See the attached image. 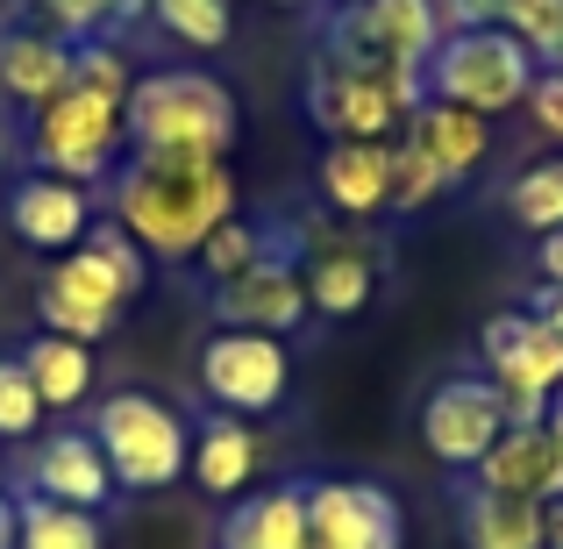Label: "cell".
<instances>
[{"label": "cell", "mask_w": 563, "mask_h": 549, "mask_svg": "<svg viewBox=\"0 0 563 549\" xmlns=\"http://www.w3.org/2000/svg\"><path fill=\"white\" fill-rule=\"evenodd\" d=\"M0 172H8V136H0Z\"/></svg>", "instance_id": "cell-42"}, {"label": "cell", "mask_w": 563, "mask_h": 549, "mask_svg": "<svg viewBox=\"0 0 563 549\" xmlns=\"http://www.w3.org/2000/svg\"><path fill=\"white\" fill-rule=\"evenodd\" d=\"M93 442L114 471V493H165V485L186 479V457H192V414H179L172 399L143 393V385H122L93 407Z\"/></svg>", "instance_id": "cell-4"}, {"label": "cell", "mask_w": 563, "mask_h": 549, "mask_svg": "<svg viewBox=\"0 0 563 549\" xmlns=\"http://www.w3.org/2000/svg\"><path fill=\"white\" fill-rule=\"evenodd\" d=\"M442 29H450L442 0H357V8L321 14L314 65L372 72V79H413V72H428Z\"/></svg>", "instance_id": "cell-3"}, {"label": "cell", "mask_w": 563, "mask_h": 549, "mask_svg": "<svg viewBox=\"0 0 563 549\" xmlns=\"http://www.w3.org/2000/svg\"><path fill=\"white\" fill-rule=\"evenodd\" d=\"M43 421H51V414H43L29 371L14 364V358H0V442H36Z\"/></svg>", "instance_id": "cell-31"}, {"label": "cell", "mask_w": 563, "mask_h": 549, "mask_svg": "<svg viewBox=\"0 0 563 549\" xmlns=\"http://www.w3.org/2000/svg\"><path fill=\"white\" fill-rule=\"evenodd\" d=\"M14 364L29 371L43 414H71V407H86V399H93V343H71V336L36 329L22 350H14Z\"/></svg>", "instance_id": "cell-23"}, {"label": "cell", "mask_w": 563, "mask_h": 549, "mask_svg": "<svg viewBox=\"0 0 563 549\" xmlns=\"http://www.w3.org/2000/svg\"><path fill=\"white\" fill-rule=\"evenodd\" d=\"M272 8H300V0H272Z\"/></svg>", "instance_id": "cell-44"}, {"label": "cell", "mask_w": 563, "mask_h": 549, "mask_svg": "<svg viewBox=\"0 0 563 549\" xmlns=\"http://www.w3.org/2000/svg\"><path fill=\"white\" fill-rule=\"evenodd\" d=\"M100 215H114L151 257H200V243L235 215V172L229 157H179V151H129L108 172V200Z\"/></svg>", "instance_id": "cell-1"}, {"label": "cell", "mask_w": 563, "mask_h": 549, "mask_svg": "<svg viewBox=\"0 0 563 549\" xmlns=\"http://www.w3.org/2000/svg\"><path fill=\"white\" fill-rule=\"evenodd\" d=\"M507 221L528 235H556L563 229V151L536 157L507 179Z\"/></svg>", "instance_id": "cell-28"}, {"label": "cell", "mask_w": 563, "mask_h": 549, "mask_svg": "<svg viewBox=\"0 0 563 549\" xmlns=\"http://www.w3.org/2000/svg\"><path fill=\"white\" fill-rule=\"evenodd\" d=\"M528 264H536V286L563 293V229H556V235H536V250H528Z\"/></svg>", "instance_id": "cell-36"}, {"label": "cell", "mask_w": 563, "mask_h": 549, "mask_svg": "<svg viewBox=\"0 0 563 549\" xmlns=\"http://www.w3.org/2000/svg\"><path fill=\"white\" fill-rule=\"evenodd\" d=\"M143 14H151V0H29V22H43L65 43H114Z\"/></svg>", "instance_id": "cell-25"}, {"label": "cell", "mask_w": 563, "mask_h": 549, "mask_svg": "<svg viewBox=\"0 0 563 549\" xmlns=\"http://www.w3.org/2000/svg\"><path fill=\"white\" fill-rule=\"evenodd\" d=\"M22 493L65 499V507H79V514L108 507L114 471H108V457H100L93 428H51V436H36V450H29V464H22Z\"/></svg>", "instance_id": "cell-15"}, {"label": "cell", "mask_w": 563, "mask_h": 549, "mask_svg": "<svg viewBox=\"0 0 563 549\" xmlns=\"http://www.w3.org/2000/svg\"><path fill=\"white\" fill-rule=\"evenodd\" d=\"M471 485L550 507V499H563V450L550 442V428H542V421H528V428H521V421H507V436H499L493 450L478 457Z\"/></svg>", "instance_id": "cell-18"}, {"label": "cell", "mask_w": 563, "mask_h": 549, "mask_svg": "<svg viewBox=\"0 0 563 549\" xmlns=\"http://www.w3.org/2000/svg\"><path fill=\"white\" fill-rule=\"evenodd\" d=\"M399 136H407L413 151L435 157V172H442L450 186H464L471 172L493 157V122H485V114L450 108V100H421V108L407 114V129H399Z\"/></svg>", "instance_id": "cell-22"}, {"label": "cell", "mask_w": 563, "mask_h": 549, "mask_svg": "<svg viewBox=\"0 0 563 549\" xmlns=\"http://www.w3.org/2000/svg\"><path fill=\"white\" fill-rule=\"evenodd\" d=\"M122 315H129L122 278H114L86 243L65 250V257H51V272L36 278V329H51V336L100 343V336L122 329Z\"/></svg>", "instance_id": "cell-11"}, {"label": "cell", "mask_w": 563, "mask_h": 549, "mask_svg": "<svg viewBox=\"0 0 563 549\" xmlns=\"http://www.w3.org/2000/svg\"><path fill=\"white\" fill-rule=\"evenodd\" d=\"M450 179L435 172V157L413 151L407 136H393V215H421V207H435Z\"/></svg>", "instance_id": "cell-30"}, {"label": "cell", "mask_w": 563, "mask_h": 549, "mask_svg": "<svg viewBox=\"0 0 563 549\" xmlns=\"http://www.w3.org/2000/svg\"><path fill=\"white\" fill-rule=\"evenodd\" d=\"M151 22L165 43L214 57L235 43V0H151Z\"/></svg>", "instance_id": "cell-27"}, {"label": "cell", "mask_w": 563, "mask_h": 549, "mask_svg": "<svg viewBox=\"0 0 563 549\" xmlns=\"http://www.w3.org/2000/svg\"><path fill=\"white\" fill-rule=\"evenodd\" d=\"M264 464V442L243 414H207L192 421V457H186V479L200 485L207 499H243L250 479Z\"/></svg>", "instance_id": "cell-19"}, {"label": "cell", "mask_w": 563, "mask_h": 549, "mask_svg": "<svg viewBox=\"0 0 563 549\" xmlns=\"http://www.w3.org/2000/svg\"><path fill=\"white\" fill-rule=\"evenodd\" d=\"M214 549H314V528H307V479L243 493L229 507V521L214 528Z\"/></svg>", "instance_id": "cell-20"}, {"label": "cell", "mask_w": 563, "mask_h": 549, "mask_svg": "<svg viewBox=\"0 0 563 549\" xmlns=\"http://www.w3.org/2000/svg\"><path fill=\"white\" fill-rule=\"evenodd\" d=\"M456 528H464V549H542V507L536 499L485 493V485L456 493Z\"/></svg>", "instance_id": "cell-24"}, {"label": "cell", "mask_w": 563, "mask_h": 549, "mask_svg": "<svg viewBox=\"0 0 563 549\" xmlns=\"http://www.w3.org/2000/svg\"><path fill=\"white\" fill-rule=\"evenodd\" d=\"M0 493H8V464H0Z\"/></svg>", "instance_id": "cell-43"}, {"label": "cell", "mask_w": 563, "mask_h": 549, "mask_svg": "<svg viewBox=\"0 0 563 549\" xmlns=\"http://www.w3.org/2000/svg\"><path fill=\"white\" fill-rule=\"evenodd\" d=\"M528 51H536L542 72H563V0H550V8H542V22L528 29Z\"/></svg>", "instance_id": "cell-35"}, {"label": "cell", "mask_w": 563, "mask_h": 549, "mask_svg": "<svg viewBox=\"0 0 563 549\" xmlns=\"http://www.w3.org/2000/svg\"><path fill=\"white\" fill-rule=\"evenodd\" d=\"M421 79H428V100H450V108H464V114L499 122V114L528 108L542 65L514 29H442V43H435Z\"/></svg>", "instance_id": "cell-5"}, {"label": "cell", "mask_w": 563, "mask_h": 549, "mask_svg": "<svg viewBox=\"0 0 563 549\" xmlns=\"http://www.w3.org/2000/svg\"><path fill=\"white\" fill-rule=\"evenodd\" d=\"M79 86H93V94H114V100H129V65H122V51L114 43H79Z\"/></svg>", "instance_id": "cell-33"}, {"label": "cell", "mask_w": 563, "mask_h": 549, "mask_svg": "<svg viewBox=\"0 0 563 549\" xmlns=\"http://www.w3.org/2000/svg\"><path fill=\"white\" fill-rule=\"evenodd\" d=\"M65 86H79V43L51 36L43 22H8L0 29V100L8 108H51Z\"/></svg>", "instance_id": "cell-16"}, {"label": "cell", "mask_w": 563, "mask_h": 549, "mask_svg": "<svg viewBox=\"0 0 563 549\" xmlns=\"http://www.w3.org/2000/svg\"><path fill=\"white\" fill-rule=\"evenodd\" d=\"M550 0H442V22L450 29H514L528 43V29L542 22Z\"/></svg>", "instance_id": "cell-32"}, {"label": "cell", "mask_w": 563, "mask_h": 549, "mask_svg": "<svg viewBox=\"0 0 563 549\" xmlns=\"http://www.w3.org/2000/svg\"><path fill=\"white\" fill-rule=\"evenodd\" d=\"M207 315H214V329H257V336H292L314 307H307V278H300V257H264L250 264V272L221 278V286H207Z\"/></svg>", "instance_id": "cell-12"}, {"label": "cell", "mask_w": 563, "mask_h": 549, "mask_svg": "<svg viewBox=\"0 0 563 549\" xmlns=\"http://www.w3.org/2000/svg\"><path fill=\"white\" fill-rule=\"evenodd\" d=\"M314 8H321V14H335V8H357V0H314Z\"/></svg>", "instance_id": "cell-41"}, {"label": "cell", "mask_w": 563, "mask_h": 549, "mask_svg": "<svg viewBox=\"0 0 563 549\" xmlns=\"http://www.w3.org/2000/svg\"><path fill=\"white\" fill-rule=\"evenodd\" d=\"M200 393L214 414H278L292 393V350L286 336L257 329H214L200 343Z\"/></svg>", "instance_id": "cell-9"}, {"label": "cell", "mask_w": 563, "mask_h": 549, "mask_svg": "<svg viewBox=\"0 0 563 549\" xmlns=\"http://www.w3.org/2000/svg\"><path fill=\"white\" fill-rule=\"evenodd\" d=\"M542 549H563V499L542 507Z\"/></svg>", "instance_id": "cell-38"}, {"label": "cell", "mask_w": 563, "mask_h": 549, "mask_svg": "<svg viewBox=\"0 0 563 549\" xmlns=\"http://www.w3.org/2000/svg\"><path fill=\"white\" fill-rule=\"evenodd\" d=\"M86 250H93V257L108 264L114 278H122V293H129V300H136V293L151 286V250H143V243H136V235H129L114 215H100L93 229H86Z\"/></svg>", "instance_id": "cell-29"}, {"label": "cell", "mask_w": 563, "mask_h": 549, "mask_svg": "<svg viewBox=\"0 0 563 549\" xmlns=\"http://www.w3.org/2000/svg\"><path fill=\"white\" fill-rule=\"evenodd\" d=\"M22 536V514H14V493H0V549H14Z\"/></svg>", "instance_id": "cell-39"}, {"label": "cell", "mask_w": 563, "mask_h": 549, "mask_svg": "<svg viewBox=\"0 0 563 549\" xmlns=\"http://www.w3.org/2000/svg\"><path fill=\"white\" fill-rule=\"evenodd\" d=\"M428 100V79H372V72H307V122L329 143H393L407 129V114Z\"/></svg>", "instance_id": "cell-8"}, {"label": "cell", "mask_w": 563, "mask_h": 549, "mask_svg": "<svg viewBox=\"0 0 563 549\" xmlns=\"http://www.w3.org/2000/svg\"><path fill=\"white\" fill-rule=\"evenodd\" d=\"M307 528H314V549H399L407 542L399 499L372 479H307Z\"/></svg>", "instance_id": "cell-13"}, {"label": "cell", "mask_w": 563, "mask_h": 549, "mask_svg": "<svg viewBox=\"0 0 563 549\" xmlns=\"http://www.w3.org/2000/svg\"><path fill=\"white\" fill-rule=\"evenodd\" d=\"M528 307H536V315H542V321H550V329L563 336V293H550V286H536V293H528Z\"/></svg>", "instance_id": "cell-37"}, {"label": "cell", "mask_w": 563, "mask_h": 549, "mask_svg": "<svg viewBox=\"0 0 563 549\" xmlns=\"http://www.w3.org/2000/svg\"><path fill=\"white\" fill-rule=\"evenodd\" d=\"M129 151H179V157H229L243 143V108L214 72H143L122 100Z\"/></svg>", "instance_id": "cell-2"}, {"label": "cell", "mask_w": 563, "mask_h": 549, "mask_svg": "<svg viewBox=\"0 0 563 549\" xmlns=\"http://www.w3.org/2000/svg\"><path fill=\"white\" fill-rule=\"evenodd\" d=\"M122 100L93 94V86H65L51 108L29 114V165L71 186H108V172L122 165Z\"/></svg>", "instance_id": "cell-6"}, {"label": "cell", "mask_w": 563, "mask_h": 549, "mask_svg": "<svg viewBox=\"0 0 563 549\" xmlns=\"http://www.w3.org/2000/svg\"><path fill=\"white\" fill-rule=\"evenodd\" d=\"M14 514H22V536H14V549H108V536H100V514H79V507H65V499L14 493Z\"/></svg>", "instance_id": "cell-26"}, {"label": "cell", "mask_w": 563, "mask_h": 549, "mask_svg": "<svg viewBox=\"0 0 563 549\" xmlns=\"http://www.w3.org/2000/svg\"><path fill=\"white\" fill-rule=\"evenodd\" d=\"M478 358H485V378L499 385L507 399V421H542L550 414V393L563 385V336L536 307H507L478 329Z\"/></svg>", "instance_id": "cell-7"}, {"label": "cell", "mask_w": 563, "mask_h": 549, "mask_svg": "<svg viewBox=\"0 0 563 549\" xmlns=\"http://www.w3.org/2000/svg\"><path fill=\"white\" fill-rule=\"evenodd\" d=\"M93 221H100V193L93 186L51 179V172H29V179L8 186V229H14V243H29L36 257L79 250Z\"/></svg>", "instance_id": "cell-14"}, {"label": "cell", "mask_w": 563, "mask_h": 549, "mask_svg": "<svg viewBox=\"0 0 563 549\" xmlns=\"http://www.w3.org/2000/svg\"><path fill=\"white\" fill-rule=\"evenodd\" d=\"M528 114H536V129L563 151V72H542L536 94H528Z\"/></svg>", "instance_id": "cell-34"}, {"label": "cell", "mask_w": 563, "mask_h": 549, "mask_svg": "<svg viewBox=\"0 0 563 549\" xmlns=\"http://www.w3.org/2000/svg\"><path fill=\"white\" fill-rule=\"evenodd\" d=\"M542 428H550V442H556V450H563V385H556V393H550V414H542Z\"/></svg>", "instance_id": "cell-40"}, {"label": "cell", "mask_w": 563, "mask_h": 549, "mask_svg": "<svg viewBox=\"0 0 563 549\" xmlns=\"http://www.w3.org/2000/svg\"><path fill=\"white\" fill-rule=\"evenodd\" d=\"M314 179H321V200L350 221L393 215V143H329Z\"/></svg>", "instance_id": "cell-21"}, {"label": "cell", "mask_w": 563, "mask_h": 549, "mask_svg": "<svg viewBox=\"0 0 563 549\" xmlns=\"http://www.w3.org/2000/svg\"><path fill=\"white\" fill-rule=\"evenodd\" d=\"M300 278H307V307L329 321H350L378 300V278H385V257L357 235H307V257H300Z\"/></svg>", "instance_id": "cell-17"}, {"label": "cell", "mask_w": 563, "mask_h": 549, "mask_svg": "<svg viewBox=\"0 0 563 549\" xmlns=\"http://www.w3.org/2000/svg\"><path fill=\"white\" fill-rule=\"evenodd\" d=\"M507 436V399L485 371H450V378L428 385L421 399V450L435 457L442 471H478V457Z\"/></svg>", "instance_id": "cell-10"}]
</instances>
